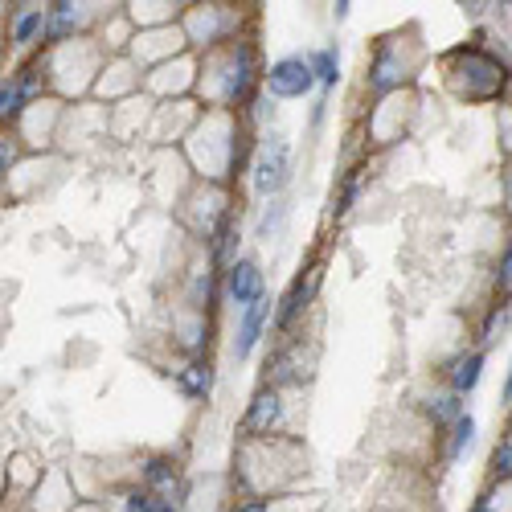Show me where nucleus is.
Listing matches in <instances>:
<instances>
[{
  "label": "nucleus",
  "instance_id": "nucleus-1",
  "mask_svg": "<svg viewBox=\"0 0 512 512\" xmlns=\"http://www.w3.org/2000/svg\"><path fill=\"white\" fill-rule=\"evenodd\" d=\"M459 74H472V87H467V95L463 99H496L500 91H504V82H508V70L492 58V54H484V50H455L451 54V78H459Z\"/></svg>",
  "mask_w": 512,
  "mask_h": 512
},
{
  "label": "nucleus",
  "instance_id": "nucleus-2",
  "mask_svg": "<svg viewBox=\"0 0 512 512\" xmlns=\"http://www.w3.org/2000/svg\"><path fill=\"white\" fill-rule=\"evenodd\" d=\"M222 95L218 103L222 107H238L246 103L250 87H254V46H246V41H238V46L226 50V66H222Z\"/></svg>",
  "mask_w": 512,
  "mask_h": 512
},
{
  "label": "nucleus",
  "instance_id": "nucleus-3",
  "mask_svg": "<svg viewBox=\"0 0 512 512\" xmlns=\"http://www.w3.org/2000/svg\"><path fill=\"white\" fill-rule=\"evenodd\" d=\"M291 177V148L271 136L263 148H259V160H254V193L259 197H275Z\"/></svg>",
  "mask_w": 512,
  "mask_h": 512
},
{
  "label": "nucleus",
  "instance_id": "nucleus-4",
  "mask_svg": "<svg viewBox=\"0 0 512 512\" xmlns=\"http://www.w3.org/2000/svg\"><path fill=\"white\" fill-rule=\"evenodd\" d=\"M267 87H271V95H279V99H304V95L316 87L312 58H279V62L267 70Z\"/></svg>",
  "mask_w": 512,
  "mask_h": 512
},
{
  "label": "nucleus",
  "instance_id": "nucleus-5",
  "mask_svg": "<svg viewBox=\"0 0 512 512\" xmlns=\"http://www.w3.org/2000/svg\"><path fill=\"white\" fill-rule=\"evenodd\" d=\"M226 291H230V300L250 308V304H259L263 295H267V283H263V271L259 263H250V259H234L230 263V275H226Z\"/></svg>",
  "mask_w": 512,
  "mask_h": 512
},
{
  "label": "nucleus",
  "instance_id": "nucleus-6",
  "mask_svg": "<svg viewBox=\"0 0 512 512\" xmlns=\"http://www.w3.org/2000/svg\"><path fill=\"white\" fill-rule=\"evenodd\" d=\"M271 295H263L259 304H250V308H242V320H238V336H234V357L238 361H246L250 353H254V345H259V336H263V324H267V316H271Z\"/></svg>",
  "mask_w": 512,
  "mask_h": 512
},
{
  "label": "nucleus",
  "instance_id": "nucleus-7",
  "mask_svg": "<svg viewBox=\"0 0 512 512\" xmlns=\"http://www.w3.org/2000/svg\"><path fill=\"white\" fill-rule=\"evenodd\" d=\"M279 422H283V398H279V390H263V394H254V402L242 418V431L246 435H271Z\"/></svg>",
  "mask_w": 512,
  "mask_h": 512
},
{
  "label": "nucleus",
  "instance_id": "nucleus-8",
  "mask_svg": "<svg viewBox=\"0 0 512 512\" xmlns=\"http://www.w3.org/2000/svg\"><path fill=\"white\" fill-rule=\"evenodd\" d=\"M480 373H484V353L476 349V353H463V357H455L451 361V369H447V377H451V394H472L476 386H480Z\"/></svg>",
  "mask_w": 512,
  "mask_h": 512
},
{
  "label": "nucleus",
  "instance_id": "nucleus-9",
  "mask_svg": "<svg viewBox=\"0 0 512 512\" xmlns=\"http://www.w3.org/2000/svg\"><path fill=\"white\" fill-rule=\"evenodd\" d=\"M402 78H406L402 62L394 58V50H390V46H381V50H377V62H373V70H369V87H373L377 95H386V91H394V87H398Z\"/></svg>",
  "mask_w": 512,
  "mask_h": 512
},
{
  "label": "nucleus",
  "instance_id": "nucleus-10",
  "mask_svg": "<svg viewBox=\"0 0 512 512\" xmlns=\"http://www.w3.org/2000/svg\"><path fill=\"white\" fill-rule=\"evenodd\" d=\"M316 287H320V271H316V267H312V275H308V287H304V279H295V283H291V291L283 295V308H279V328H287L295 316L308 308V300L316 295Z\"/></svg>",
  "mask_w": 512,
  "mask_h": 512
},
{
  "label": "nucleus",
  "instance_id": "nucleus-11",
  "mask_svg": "<svg viewBox=\"0 0 512 512\" xmlns=\"http://www.w3.org/2000/svg\"><path fill=\"white\" fill-rule=\"evenodd\" d=\"M33 91V70H21V78H9L5 91H0V119H17L25 111V99Z\"/></svg>",
  "mask_w": 512,
  "mask_h": 512
},
{
  "label": "nucleus",
  "instance_id": "nucleus-12",
  "mask_svg": "<svg viewBox=\"0 0 512 512\" xmlns=\"http://www.w3.org/2000/svg\"><path fill=\"white\" fill-rule=\"evenodd\" d=\"M82 21H87V9L82 5H54L50 9V37L66 41L74 29H82Z\"/></svg>",
  "mask_w": 512,
  "mask_h": 512
},
{
  "label": "nucleus",
  "instance_id": "nucleus-13",
  "mask_svg": "<svg viewBox=\"0 0 512 512\" xmlns=\"http://www.w3.org/2000/svg\"><path fill=\"white\" fill-rule=\"evenodd\" d=\"M177 386H181V394H185V398H205V394H209V386H213V369H209L205 361H193V365H185V369H181Z\"/></svg>",
  "mask_w": 512,
  "mask_h": 512
},
{
  "label": "nucleus",
  "instance_id": "nucleus-14",
  "mask_svg": "<svg viewBox=\"0 0 512 512\" xmlns=\"http://www.w3.org/2000/svg\"><path fill=\"white\" fill-rule=\"evenodd\" d=\"M144 480H148V488L164 492V500H168V504H177V500H173V492H177V463H168V459H152V463H148V472H144Z\"/></svg>",
  "mask_w": 512,
  "mask_h": 512
},
{
  "label": "nucleus",
  "instance_id": "nucleus-15",
  "mask_svg": "<svg viewBox=\"0 0 512 512\" xmlns=\"http://www.w3.org/2000/svg\"><path fill=\"white\" fill-rule=\"evenodd\" d=\"M37 33H50V13H41V9L17 13V21H13V41L17 46H33Z\"/></svg>",
  "mask_w": 512,
  "mask_h": 512
},
{
  "label": "nucleus",
  "instance_id": "nucleus-16",
  "mask_svg": "<svg viewBox=\"0 0 512 512\" xmlns=\"http://www.w3.org/2000/svg\"><path fill=\"white\" fill-rule=\"evenodd\" d=\"M476 439V418L472 414H463L455 426H451V443H447V459H459L467 447H472Z\"/></svg>",
  "mask_w": 512,
  "mask_h": 512
},
{
  "label": "nucleus",
  "instance_id": "nucleus-17",
  "mask_svg": "<svg viewBox=\"0 0 512 512\" xmlns=\"http://www.w3.org/2000/svg\"><path fill=\"white\" fill-rule=\"evenodd\" d=\"M431 418H435V426H455V422L463 418V402H459V394H443V398H435V402H431Z\"/></svg>",
  "mask_w": 512,
  "mask_h": 512
},
{
  "label": "nucleus",
  "instance_id": "nucleus-18",
  "mask_svg": "<svg viewBox=\"0 0 512 512\" xmlns=\"http://www.w3.org/2000/svg\"><path fill=\"white\" fill-rule=\"evenodd\" d=\"M312 70H316V82H324V87H336V78H340V58H336V50H316V54H312Z\"/></svg>",
  "mask_w": 512,
  "mask_h": 512
},
{
  "label": "nucleus",
  "instance_id": "nucleus-19",
  "mask_svg": "<svg viewBox=\"0 0 512 512\" xmlns=\"http://www.w3.org/2000/svg\"><path fill=\"white\" fill-rule=\"evenodd\" d=\"M492 476L496 480H512V443H500L492 451Z\"/></svg>",
  "mask_w": 512,
  "mask_h": 512
},
{
  "label": "nucleus",
  "instance_id": "nucleus-20",
  "mask_svg": "<svg viewBox=\"0 0 512 512\" xmlns=\"http://www.w3.org/2000/svg\"><path fill=\"white\" fill-rule=\"evenodd\" d=\"M496 287H500V295H508V291H512V238H508V246L500 250V267H496Z\"/></svg>",
  "mask_w": 512,
  "mask_h": 512
},
{
  "label": "nucleus",
  "instance_id": "nucleus-21",
  "mask_svg": "<svg viewBox=\"0 0 512 512\" xmlns=\"http://www.w3.org/2000/svg\"><path fill=\"white\" fill-rule=\"evenodd\" d=\"M123 512H156V496L132 492V496H127V508H123Z\"/></svg>",
  "mask_w": 512,
  "mask_h": 512
},
{
  "label": "nucleus",
  "instance_id": "nucleus-22",
  "mask_svg": "<svg viewBox=\"0 0 512 512\" xmlns=\"http://www.w3.org/2000/svg\"><path fill=\"white\" fill-rule=\"evenodd\" d=\"M504 213L512 218V164L504 168Z\"/></svg>",
  "mask_w": 512,
  "mask_h": 512
},
{
  "label": "nucleus",
  "instance_id": "nucleus-23",
  "mask_svg": "<svg viewBox=\"0 0 512 512\" xmlns=\"http://www.w3.org/2000/svg\"><path fill=\"white\" fill-rule=\"evenodd\" d=\"M13 160H17V144L5 136V152H0V164H5V173H9V164H13Z\"/></svg>",
  "mask_w": 512,
  "mask_h": 512
},
{
  "label": "nucleus",
  "instance_id": "nucleus-24",
  "mask_svg": "<svg viewBox=\"0 0 512 512\" xmlns=\"http://www.w3.org/2000/svg\"><path fill=\"white\" fill-rule=\"evenodd\" d=\"M234 512H271L263 500H250V504H242V508H234Z\"/></svg>",
  "mask_w": 512,
  "mask_h": 512
},
{
  "label": "nucleus",
  "instance_id": "nucleus-25",
  "mask_svg": "<svg viewBox=\"0 0 512 512\" xmlns=\"http://www.w3.org/2000/svg\"><path fill=\"white\" fill-rule=\"evenodd\" d=\"M504 406H512V373H508V381H504Z\"/></svg>",
  "mask_w": 512,
  "mask_h": 512
}]
</instances>
